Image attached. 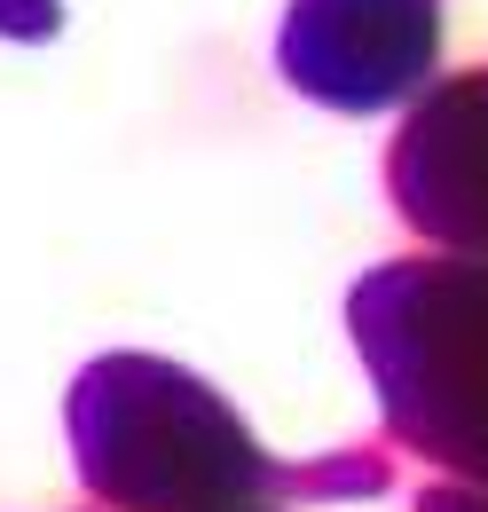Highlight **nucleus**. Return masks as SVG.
<instances>
[]
</instances>
